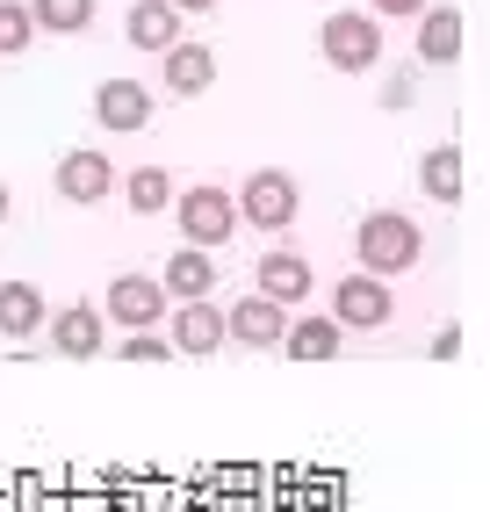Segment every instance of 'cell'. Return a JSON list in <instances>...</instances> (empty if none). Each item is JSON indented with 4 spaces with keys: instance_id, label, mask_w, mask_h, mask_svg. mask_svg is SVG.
I'll return each instance as SVG.
<instances>
[{
    "instance_id": "cell-1",
    "label": "cell",
    "mask_w": 490,
    "mask_h": 512,
    "mask_svg": "<svg viewBox=\"0 0 490 512\" xmlns=\"http://www.w3.org/2000/svg\"><path fill=\"white\" fill-rule=\"evenodd\" d=\"M354 253H361V275H404V267H418V253H426V231L404 210H375L354 231Z\"/></svg>"
},
{
    "instance_id": "cell-4",
    "label": "cell",
    "mask_w": 490,
    "mask_h": 512,
    "mask_svg": "<svg viewBox=\"0 0 490 512\" xmlns=\"http://www.w3.org/2000/svg\"><path fill=\"white\" fill-rule=\"evenodd\" d=\"M173 217H181V238L188 246H224V238L238 231V202H231V188H188V195H173Z\"/></svg>"
},
{
    "instance_id": "cell-5",
    "label": "cell",
    "mask_w": 490,
    "mask_h": 512,
    "mask_svg": "<svg viewBox=\"0 0 490 512\" xmlns=\"http://www.w3.org/2000/svg\"><path fill=\"white\" fill-rule=\"evenodd\" d=\"M332 325L339 332H375L390 325V289H382V275H346L332 289Z\"/></svg>"
},
{
    "instance_id": "cell-20",
    "label": "cell",
    "mask_w": 490,
    "mask_h": 512,
    "mask_svg": "<svg viewBox=\"0 0 490 512\" xmlns=\"http://www.w3.org/2000/svg\"><path fill=\"white\" fill-rule=\"evenodd\" d=\"M29 22L51 29V37H80L94 22V0H29Z\"/></svg>"
},
{
    "instance_id": "cell-12",
    "label": "cell",
    "mask_w": 490,
    "mask_h": 512,
    "mask_svg": "<svg viewBox=\"0 0 490 512\" xmlns=\"http://www.w3.org/2000/svg\"><path fill=\"white\" fill-rule=\"evenodd\" d=\"M123 37L137 51H173V44H181V8H166V0H130Z\"/></svg>"
},
{
    "instance_id": "cell-7",
    "label": "cell",
    "mask_w": 490,
    "mask_h": 512,
    "mask_svg": "<svg viewBox=\"0 0 490 512\" xmlns=\"http://www.w3.org/2000/svg\"><path fill=\"white\" fill-rule=\"evenodd\" d=\"M166 347H173V354H217V347H224V311H217L209 296L173 303V311H166Z\"/></svg>"
},
{
    "instance_id": "cell-2",
    "label": "cell",
    "mask_w": 490,
    "mask_h": 512,
    "mask_svg": "<svg viewBox=\"0 0 490 512\" xmlns=\"http://www.w3.org/2000/svg\"><path fill=\"white\" fill-rule=\"evenodd\" d=\"M231 202H238V217H245V224H260V231H289L296 210H303V188H296V174H282V166H260V174H245V188H238Z\"/></svg>"
},
{
    "instance_id": "cell-21",
    "label": "cell",
    "mask_w": 490,
    "mask_h": 512,
    "mask_svg": "<svg viewBox=\"0 0 490 512\" xmlns=\"http://www.w3.org/2000/svg\"><path fill=\"white\" fill-rule=\"evenodd\" d=\"M166 202H173V174H166V166H137V174H130V210L152 217V210H166Z\"/></svg>"
},
{
    "instance_id": "cell-23",
    "label": "cell",
    "mask_w": 490,
    "mask_h": 512,
    "mask_svg": "<svg viewBox=\"0 0 490 512\" xmlns=\"http://www.w3.org/2000/svg\"><path fill=\"white\" fill-rule=\"evenodd\" d=\"M123 361H173V347H166L159 332H130L123 339Z\"/></svg>"
},
{
    "instance_id": "cell-10",
    "label": "cell",
    "mask_w": 490,
    "mask_h": 512,
    "mask_svg": "<svg viewBox=\"0 0 490 512\" xmlns=\"http://www.w3.org/2000/svg\"><path fill=\"white\" fill-rule=\"evenodd\" d=\"M94 123L101 130H145L152 123V94L137 80H101L94 87Z\"/></svg>"
},
{
    "instance_id": "cell-17",
    "label": "cell",
    "mask_w": 490,
    "mask_h": 512,
    "mask_svg": "<svg viewBox=\"0 0 490 512\" xmlns=\"http://www.w3.org/2000/svg\"><path fill=\"white\" fill-rule=\"evenodd\" d=\"M346 347V332L332 325V318H296V325H282V354L289 361H332Z\"/></svg>"
},
{
    "instance_id": "cell-8",
    "label": "cell",
    "mask_w": 490,
    "mask_h": 512,
    "mask_svg": "<svg viewBox=\"0 0 490 512\" xmlns=\"http://www.w3.org/2000/svg\"><path fill=\"white\" fill-rule=\"evenodd\" d=\"M282 325H289V311L267 296H238L224 311V339H238V347H282Z\"/></svg>"
},
{
    "instance_id": "cell-6",
    "label": "cell",
    "mask_w": 490,
    "mask_h": 512,
    "mask_svg": "<svg viewBox=\"0 0 490 512\" xmlns=\"http://www.w3.org/2000/svg\"><path fill=\"white\" fill-rule=\"evenodd\" d=\"M101 318H116L123 332H152L166 318V289L152 275H116L109 282V303H101Z\"/></svg>"
},
{
    "instance_id": "cell-25",
    "label": "cell",
    "mask_w": 490,
    "mask_h": 512,
    "mask_svg": "<svg viewBox=\"0 0 490 512\" xmlns=\"http://www.w3.org/2000/svg\"><path fill=\"white\" fill-rule=\"evenodd\" d=\"M368 8H375V22H382V15H418L426 0H368Z\"/></svg>"
},
{
    "instance_id": "cell-18",
    "label": "cell",
    "mask_w": 490,
    "mask_h": 512,
    "mask_svg": "<svg viewBox=\"0 0 490 512\" xmlns=\"http://www.w3.org/2000/svg\"><path fill=\"white\" fill-rule=\"evenodd\" d=\"M418 58L426 65L462 58V8H426V22H418Z\"/></svg>"
},
{
    "instance_id": "cell-19",
    "label": "cell",
    "mask_w": 490,
    "mask_h": 512,
    "mask_svg": "<svg viewBox=\"0 0 490 512\" xmlns=\"http://www.w3.org/2000/svg\"><path fill=\"white\" fill-rule=\"evenodd\" d=\"M418 181H426L433 202H462V152H454V145H433L426 166H418Z\"/></svg>"
},
{
    "instance_id": "cell-24",
    "label": "cell",
    "mask_w": 490,
    "mask_h": 512,
    "mask_svg": "<svg viewBox=\"0 0 490 512\" xmlns=\"http://www.w3.org/2000/svg\"><path fill=\"white\" fill-rule=\"evenodd\" d=\"M433 354H440V361L462 354V325H440V332H433Z\"/></svg>"
},
{
    "instance_id": "cell-27",
    "label": "cell",
    "mask_w": 490,
    "mask_h": 512,
    "mask_svg": "<svg viewBox=\"0 0 490 512\" xmlns=\"http://www.w3.org/2000/svg\"><path fill=\"white\" fill-rule=\"evenodd\" d=\"M0 224H8V188H0Z\"/></svg>"
},
{
    "instance_id": "cell-9",
    "label": "cell",
    "mask_w": 490,
    "mask_h": 512,
    "mask_svg": "<svg viewBox=\"0 0 490 512\" xmlns=\"http://www.w3.org/2000/svg\"><path fill=\"white\" fill-rule=\"evenodd\" d=\"M44 332H51V354H65V361H94L101 354V311L94 303H65L58 318H44Z\"/></svg>"
},
{
    "instance_id": "cell-26",
    "label": "cell",
    "mask_w": 490,
    "mask_h": 512,
    "mask_svg": "<svg viewBox=\"0 0 490 512\" xmlns=\"http://www.w3.org/2000/svg\"><path fill=\"white\" fill-rule=\"evenodd\" d=\"M166 8H181V15H209L217 0H166Z\"/></svg>"
},
{
    "instance_id": "cell-3",
    "label": "cell",
    "mask_w": 490,
    "mask_h": 512,
    "mask_svg": "<svg viewBox=\"0 0 490 512\" xmlns=\"http://www.w3.org/2000/svg\"><path fill=\"white\" fill-rule=\"evenodd\" d=\"M318 44H325V58L339 73H368V65H382V22L361 15V8H339V15H325Z\"/></svg>"
},
{
    "instance_id": "cell-22",
    "label": "cell",
    "mask_w": 490,
    "mask_h": 512,
    "mask_svg": "<svg viewBox=\"0 0 490 512\" xmlns=\"http://www.w3.org/2000/svg\"><path fill=\"white\" fill-rule=\"evenodd\" d=\"M29 37H37V22H29L22 0H0V58H22Z\"/></svg>"
},
{
    "instance_id": "cell-11",
    "label": "cell",
    "mask_w": 490,
    "mask_h": 512,
    "mask_svg": "<svg viewBox=\"0 0 490 512\" xmlns=\"http://www.w3.org/2000/svg\"><path fill=\"white\" fill-rule=\"evenodd\" d=\"M51 181H58V195H65V202H101V195L116 188V166L101 159V152H87V145H80V152H65V159H58V174H51Z\"/></svg>"
},
{
    "instance_id": "cell-16",
    "label": "cell",
    "mask_w": 490,
    "mask_h": 512,
    "mask_svg": "<svg viewBox=\"0 0 490 512\" xmlns=\"http://www.w3.org/2000/svg\"><path fill=\"white\" fill-rule=\"evenodd\" d=\"M44 289L37 282H0V332L8 339H29V332H44Z\"/></svg>"
},
{
    "instance_id": "cell-14",
    "label": "cell",
    "mask_w": 490,
    "mask_h": 512,
    "mask_svg": "<svg viewBox=\"0 0 490 512\" xmlns=\"http://www.w3.org/2000/svg\"><path fill=\"white\" fill-rule=\"evenodd\" d=\"M166 58V87L173 94H209V80H217V51H209V44H173V51H159Z\"/></svg>"
},
{
    "instance_id": "cell-15",
    "label": "cell",
    "mask_w": 490,
    "mask_h": 512,
    "mask_svg": "<svg viewBox=\"0 0 490 512\" xmlns=\"http://www.w3.org/2000/svg\"><path fill=\"white\" fill-rule=\"evenodd\" d=\"M159 289H166V296H181V303H195V296H209V289H217V260H209L202 246H181V253L166 260Z\"/></svg>"
},
{
    "instance_id": "cell-13",
    "label": "cell",
    "mask_w": 490,
    "mask_h": 512,
    "mask_svg": "<svg viewBox=\"0 0 490 512\" xmlns=\"http://www.w3.org/2000/svg\"><path fill=\"white\" fill-rule=\"evenodd\" d=\"M253 296L282 303V311H289V303H303V296H310V260L289 253V246H274V253L260 260V289H253Z\"/></svg>"
}]
</instances>
